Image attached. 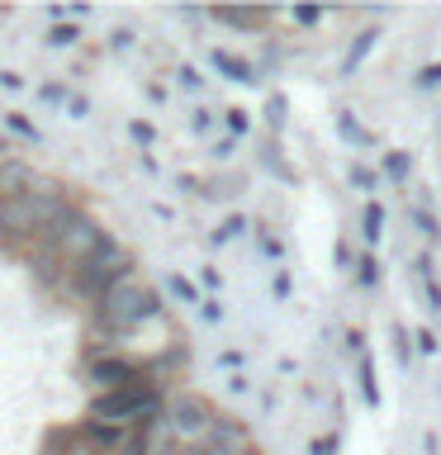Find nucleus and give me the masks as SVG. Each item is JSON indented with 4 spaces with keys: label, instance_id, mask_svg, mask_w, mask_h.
<instances>
[{
    "label": "nucleus",
    "instance_id": "obj_1",
    "mask_svg": "<svg viewBox=\"0 0 441 455\" xmlns=\"http://www.w3.org/2000/svg\"><path fill=\"white\" fill-rule=\"evenodd\" d=\"M67 209H71V199L57 180H38L28 195L0 204V251H24L28 256V247L43 237V228L52 219H62Z\"/></svg>",
    "mask_w": 441,
    "mask_h": 455
},
{
    "label": "nucleus",
    "instance_id": "obj_2",
    "mask_svg": "<svg viewBox=\"0 0 441 455\" xmlns=\"http://www.w3.org/2000/svg\"><path fill=\"white\" fill-rule=\"evenodd\" d=\"M162 313H166L162 308V294H156L148 280L128 275L124 284H114V290L91 308V327H95V337H105L100 347L114 351V341H119V337L138 332L142 323H156Z\"/></svg>",
    "mask_w": 441,
    "mask_h": 455
},
{
    "label": "nucleus",
    "instance_id": "obj_3",
    "mask_svg": "<svg viewBox=\"0 0 441 455\" xmlns=\"http://www.w3.org/2000/svg\"><path fill=\"white\" fill-rule=\"evenodd\" d=\"M162 412H166V389L152 379L128 384V389H114V394H91V403H85V418L124 427V432H138L142 422L162 418Z\"/></svg>",
    "mask_w": 441,
    "mask_h": 455
},
{
    "label": "nucleus",
    "instance_id": "obj_4",
    "mask_svg": "<svg viewBox=\"0 0 441 455\" xmlns=\"http://www.w3.org/2000/svg\"><path fill=\"white\" fill-rule=\"evenodd\" d=\"M128 275H138V270H133V251H128L119 237H105V247H100L91 261H85L76 275L67 280L62 294H71V299H81V304L95 308L100 299H105L114 284H124Z\"/></svg>",
    "mask_w": 441,
    "mask_h": 455
},
{
    "label": "nucleus",
    "instance_id": "obj_5",
    "mask_svg": "<svg viewBox=\"0 0 441 455\" xmlns=\"http://www.w3.org/2000/svg\"><path fill=\"white\" fill-rule=\"evenodd\" d=\"M166 422H171V432H176L180 446H204L213 422H219V408H213L204 394L180 389V394H166Z\"/></svg>",
    "mask_w": 441,
    "mask_h": 455
},
{
    "label": "nucleus",
    "instance_id": "obj_6",
    "mask_svg": "<svg viewBox=\"0 0 441 455\" xmlns=\"http://www.w3.org/2000/svg\"><path fill=\"white\" fill-rule=\"evenodd\" d=\"M148 361H133L124 351H105V347H91L85 355V384L95 394H114V389H128V384H148Z\"/></svg>",
    "mask_w": 441,
    "mask_h": 455
},
{
    "label": "nucleus",
    "instance_id": "obj_7",
    "mask_svg": "<svg viewBox=\"0 0 441 455\" xmlns=\"http://www.w3.org/2000/svg\"><path fill=\"white\" fill-rule=\"evenodd\" d=\"M204 455H256L247 422L219 412V422H213V432H209V441H204Z\"/></svg>",
    "mask_w": 441,
    "mask_h": 455
},
{
    "label": "nucleus",
    "instance_id": "obj_8",
    "mask_svg": "<svg viewBox=\"0 0 441 455\" xmlns=\"http://www.w3.org/2000/svg\"><path fill=\"white\" fill-rule=\"evenodd\" d=\"M38 180H43V176H38L28 162H20V156H5V162H0V204H10V199L28 195Z\"/></svg>",
    "mask_w": 441,
    "mask_h": 455
},
{
    "label": "nucleus",
    "instance_id": "obj_9",
    "mask_svg": "<svg viewBox=\"0 0 441 455\" xmlns=\"http://www.w3.org/2000/svg\"><path fill=\"white\" fill-rule=\"evenodd\" d=\"M209 67L219 71V76L237 81V85H256V81H261V71H256L247 57H233L228 48H213V52H209Z\"/></svg>",
    "mask_w": 441,
    "mask_h": 455
},
{
    "label": "nucleus",
    "instance_id": "obj_10",
    "mask_svg": "<svg viewBox=\"0 0 441 455\" xmlns=\"http://www.w3.org/2000/svg\"><path fill=\"white\" fill-rule=\"evenodd\" d=\"M81 432L95 446V455H119L124 441H128L124 427H109V422H95V418H81Z\"/></svg>",
    "mask_w": 441,
    "mask_h": 455
},
{
    "label": "nucleus",
    "instance_id": "obj_11",
    "mask_svg": "<svg viewBox=\"0 0 441 455\" xmlns=\"http://www.w3.org/2000/svg\"><path fill=\"white\" fill-rule=\"evenodd\" d=\"M375 43H380V28H361V34H356V43L347 48V57H341V76H356V71L365 67V57L375 52Z\"/></svg>",
    "mask_w": 441,
    "mask_h": 455
},
{
    "label": "nucleus",
    "instance_id": "obj_12",
    "mask_svg": "<svg viewBox=\"0 0 441 455\" xmlns=\"http://www.w3.org/2000/svg\"><path fill=\"white\" fill-rule=\"evenodd\" d=\"M209 20H219L228 28H266L276 20V10H209Z\"/></svg>",
    "mask_w": 441,
    "mask_h": 455
},
{
    "label": "nucleus",
    "instance_id": "obj_13",
    "mask_svg": "<svg viewBox=\"0 0 441 455\" xmlns=\"http://www.w3.org/2000/svg\"><path fill=\"white\" fill-rule=\"evenodd\" d=\"M242 233H252V219H247V213H228V219L209 233V247H228V242L242 237Z\"/></svg>",
    "mask_w": 441,
    "mask_h": 455
},
{
    "label": "nucleus",
    "instance_id": "obj_14",
    "mask_svg": "<svg viewBox=\"0 0 441 455\" xmlns=\"http://www.w3.org/2000/svg\"><path fill=\"white\" fill-rule=\"evenodd\" d=\"M356 384H361V398L370 408H380V379H375V361H370V351L356 361Z\"/></svg>",
    "mask_w": 441,
    "mask_h": 455
},
{
    "label": "nucleus",
    "instance_id": "obj_15",
    "mask_svg": "<svg viewBox=\"0 0 441 455\" xmlns=\"http://www.w3.org/2000/svg\"><path fill=\"white\" fill-rule=\"evenodd\" d=\"M337 133L351 142V148H375V133L356 119V114H337Z\"/></svg>",
    "mask_w": 441,
    "mask_h": 455
},
{
    "label": "nucleus",
    "instance_id": "obj_16",
    "mask_svg": "<svg viewBox=\"0 0 441 455\" xmlns=\"http://www.w3.org/2000/svg\"><path fill=\"white\" fill-rule=\"evenodd\" d=\"M380 237H384V204L370 199V204L361 209V242H365V247H375Z\"/></svg>",
    "mask_w": 441,
    "mask_h": 455
},
{
    "label": "nucleus",
    "instance_id": "obj_17",
    "mask_svg": "<svg viewBox=\"0 0 441 455\" xmlns=\"http://www.w3.org/2000/svg\"><path fill=\"white\" fill-rule=\"evenodd\" d=\"M266 124H270V133H285V124H290V100L285 95L266 100Z\"/></svg>",
    "mask_w": 441,
    "mask_h": 455
},
{
    "label": "nucleus",
    "instance_id": "obj_18",
    "mask_svg": "<svg viewBox=\"0 0 441 455\" xmlns=\"http://www.w3.org/2000/svg\"><path fill=\"white\" fill-rule=\"evenodd\" d=\"M356 284H361V290H375V284H380V261H375V251L356 256Z\"/></svg>",
    "mask_w": 441,
    "mask_h": 455
},
{
    "label": "nucleus",
    "instance_id": "obj_19",
    "mask_svg": "<svg viewBox=\"0 0 441 455\" xmlns=\"http://www.w3.org/2000/svg\"><path fill=\"white\" fill-rule=\"evenodd\" d=\"M166 290H171V294H176V299H180V304H195V308H199V304H204V299H199V290H195V284H190V280H185V275H180V270H171V275H166Z\"/></svg>",
    "mask_w": 441,
    "mask_h": 455
},
{
    "label": "nucleus",
    "instance_id": "obj_20",
    "mask_svg": "<svg viewBox=\"0 0 441 455\" xmlns=\"http://www.w3.org/2000/svg\"><path fill=\"white\" fill-rule=\"evenodd\" d=\"M76 43H81V28L76 24H52L48 28V48L62 52V48H76Z\"/></svg>",
    "mask_w": 441,
    "mask_h": 455
},
{
    "label": "nucleus",
    "instance_id": "obj_21",
    "mask_svg": "<svg viewBox=\"0 0 441 455\" xmlns=\"http://www.w3.org/2000/svg\"><path fill=\"white\" fill-rule=\"evenodd\" d=\"M256 247H261V256H270V261H276V270H280V261H285V242L270 233V228H256Z\"/></svg>",
    "mask_w": 441,
    "mask_h": 455
},
{
    "label": "nucleus",
    "instance_id": "obj_22",
    "mask_svg": "<svg viewBox=\"0 0 441 455\" xmlns=\"http://www.w3.org/2000/svg\"><path fill=\"white\" fill-rule=\"evenodd\" d=\"M242 190V176H219V180H204V199H228V195H237Z\"/></svg>",
    "mask_w": 441,
    "mask_h": 455
},
{
    "label": "nucleus",
    "instance_id": "obj_23",
    "mask_svg": "<svg viewBox=\"0 0 441 455\" xmlns=\"http://www.w3.org/2000/svg\"><path fill=\"white\" fill-rule=\"evenodd\" d=\"M413 228H418L427 242H441V223H437L432 209H413Z\"/></svg>",
    "mask_w": 441,
    "mask_h": 455
},
{
    "label": "nucleus",
    "instance_id": "obj_24",
    "mask_svg": "<svg viewBox=\"0 0 441 455\" xmlns=\"http://www.w3.org/2000/svg\"><path fill=\"white\" fill-rule=\"evenodd\" d=\"M380 171H384V176H389V180H408L413 162H408V152H389V156H384V162H380Z\"/></svg>",
    "mask_w": 441,
    "mask_h": 455
},
{
    "label": "nucleus",
    "instance_id": "obj_25",
    "mask_svg": "<svg viewBox=\"0 0 441 455\" xmlns=\"http://www.w3.org/2000/svg\"><path fill=\"white\" fill-rule=\"evenodd\" d=\"M38 100H43V105H62V109H67L71 85H62V81H43V85H38Z\"/></svg>",
    "mask_w": 441,
    "mask_h": 455
},
{
    "label": "nucleus",
    "instance_id": "obj_26",
    "mask_svg": "<svg viewBox=\"0 0 441 455\" xmlns=\"http://www.w3.org/2000/svg\"><path fill=\"white\" fill-rule=\"evenodd\" d=\"M0 119L10 124V133H20V138H28V142H43L38 124H34V119H24V114H0Z\"/></svg>",
    "mask_w": 441,
    "mask_h": 455
},
{
    "label": "nucleus",
    "instance_id": "obj_27",
    "mask_svg": "<svg viewBox=\"0 0 441 455\" xmlns=\"http://www.w3.org/2000/svg\"><path fill=\"white\" fill-rule=\"evenodd\" d=\"M290 294H294V275L290 270H276V280H270V299H276V304H290Z\"/></svg>",
    "mask_w": 441,
    "mask_h": 455
},
{
    "label": "nucleus",
    "instance_id": "obj_28",
    "mask_svg": "<svg viewBox=\"0 0 441 455\" xmlns=\"http://www.w3.org/2000/svg\"><path fill=\"white\" fill-rule=\"evenodd\" d=\"M223 128H228V138H247V128H252L247 109H223Z\"/></svg>",
    "mask_w": 441,
    "mask_h": 455
},
{
    "label": "nucleus",
    "instance_id": "obj_29",
    "mask_svg": "<svg viewBox=\"0 0 441 455\" xmlns=\"http://www.w3.org/2000/svg\"><path fill=\"white\" fill-rule=\"evenodd\" d=\"M413 351H418V355H437L441 351V337L432 332V327H418V332H413Z\"/></svg>",
    "mask_w": 441,
    "mask_h": 455
},
{
    "label": "nucleus",
    "instance_id": "obj_30",
    "mask_svg": "<svg viewBox=\"0 0 441 455\" xmlns=\"http://www.w3.org/2000/svg\"><path fill=\"white\" fill-rule=\"evenodd\" d=\"M337 451H341V436L337 432H323V436L309 441V455H337Z\"/></svg>",
    "mask_w": 441,
    "mask_h": 455
},
{
    "label": "nucleus",
    "instance_id": "obj_31",
    "mask_svg": "<svg viewBox=\"0 0 441 455\" xmlns=\"http://www.w3.org/2000/svg\"><path fill=\"white\" fill-rule=\"evenodd\" d=\"M128 138H133V142H138V148H142V152H148V148H152V142H156V128H152V124H142V119H133V124H128Z\"/></svg>",
    "mask_w": 441,
    "mask_h": 455
},
{
    "label": "nucleus",
    "instance_id": "obj_32",
    "mask_svg": "<svg viewBox=\"0 0 441 455\" xmlns=\"http://www.w3.org/2000/svg\"><path fill=\"white\" fill-rule=\"evenodd\" d=\"M394 355H398V365L413 361V332L408 327H394Z\"/></svg>",
    "mask_w": 441,
    "mask_h": 455
},
{
    "label": "nucleus",
    "instance_id": "obj_33",
    "mask_svg": "<svg viewBox=\"0 0 441 455\" xmlns=\"http://www.w3.org/2000/svg\"><path fill=\"white\" fill-rule=\"evenodd\" d=\"M290 20H294L299 28H313V24H323V10H318V5H294Z\"/></svg>",
    "mask_w": 441,
    "mask_h": 455
},
{
    "label": "nucleus",
    "instance_id": "obj_34",
    "mask_svg": "<svg viewBox=\"0 0 441 455\" xmlns=\"http://www.w3.org/2000/svg\"><path fill=\"white\" fill-rule=\"evenodd\" d=\"M418 91H441V62H427L418 71Z\"/></svg>",
    "mask_w": 441,
    "mask_h": 455
},
{
    "label": "nucleus",
    "instance_id": "obj_35",
    "mask_svg": "<svg viewBox=\"0 0 441 455\" xmlns=\"http://www.w3.org/2000/svg\"><path fill=\"white\" fill-rule=\"evenodd\" d=\"M347 176H351V185H356V190H375V171H370V166H361V162H356L351 171H347Z\"/></svg>",
    "mask_w": 441,
    "mask_h": 455
},
{
    "label": "nucleus",
    "instance_id": "obj_36",
    "mask_svg": "<svg viewBox=\"0 0 441 455\" xmlns=\"http://www.w3.org/2000/svg\"><path fill=\"white\" fill-rule=\"evenodd\" d=\"M418 280H422V299H427V308L441 313V284H437V275H418Z\"/></svg>",
    "mask_w": 441,
    "mask_h": 455
},
{
    "label": "nucleus",
    "instance_id": "obj_37",
    "mask_svg": "<svg viewBox=\"0 0 441 455\" xmlns=\"http://www.w3.org/2000/svg\"><path fill=\"white\" fill-rule=\"evenodd\" d=\"M67 119H91V100H85L81 91H71V100H67Z\"/></svg>",
    "mask_w": 441,
    "mask_h": 455
},
{
    "label": "nucleus",
    "instance_id": "obj_38",
    "mask_svg": "<svg viewBox=\"0 0 441 455\" xmlns=\"http://www.w3.org/2000/svg\"><path fill=\"white\" fill-rule=\"evenodd\" d=\"M190 133H199V138L213 133V109H195L190 114Z\"/></svg>",
    "mask_w": 441,
    "mask_h": 455
},
{
    "label": "nucleus",
    "instance_id": "obj_39",
    "mask_svg": "<svg viewBox=\"0 0 441 455\" xmlns=\"http://www.w3.org/2000/svg\"><path fill=\"white\" fill-rule=\"evenodd\" d=\"M176 81L185 85V91H204V76H199L195 67H180V71H176Z\"/></svg>",
    "mask_w": 441,
    "mask_h": 455
},
{
    "label": "nucleus",
    "instance_id": "obj_40",
    "mask_svg": "<svg viewBox=\"0 0 441 455\" xmlns=\"http://www.w3.org/2000/svg\"><path fill=\"white\" fill-rule=\"evenodd\" d=\"M199 318H204L209 327L223 323V304H219V299H204V304H199Z\"/></svg>",
    "mask_w": 441,
    "mask_h": 455
},
{
    "label": "nucleus",
    "instance_id": "obj_41",
    "mask_svg": "<svg viewBox=\"0 0 441 455\" xmlns=\"http://www.w3.org/2000/svg\"><path fill=\"white\" fill-rule=\"evenodd\" d=\"M109 48H114V52H128V48H133V28H114V34H109Z\"/></svg>",
    "mask_w": 441,
    "mask_h": 455
},
{
    "label": "nucleus",
    "instance_id": "obj_42",
    "mask_svg": "<svg viewBox=\"0 0 441 455\" xmlns=\"http://www.w3.org/2000/svg\"><path fill=\"white\" fill-rule=\"evenodd\" d=\"M209 152H213V162H228V156L237 152V138H219V142H213Z\"/></svg>",
    "mask_w": 441,
    "mask_h": 455
},
{
    "label": "nucleus",
    "instance_id": "obj_43",
    "mask_svg": "<svg viewBox=\"0 0 441 455\" xmlns=\"http://www.w3.org/2000/svg\"><path fill=\"white\" fill-rule=\"evenodd\" d=\"M0 91H24V76L20 71H0Z\"/></svg>",
    "mask_w": 441,
    "mask_h": 455
},
{
    "label": "nucleus",
    "instance_id": "obj_44",
    "mask_svg": "<svg viewBox=\"0 0 441 455\" xmlns=\"http://www.w3.org/2000/svg\"><path fill=\"white\" fill-rule=\"evenodd\" d=\"M219 365L223 370H242V351H219Z\"/></svg>",
    "mask_w": 441,
    "mask_h": 455
},
{
    "label": "nucleus",
    "instance_id": "obj_45",
    "mask_svg": "<svg viewBox=\"0 0 441 455\" xmlns=\"http://www.w3.org/2000/svg\"><path fill=\"white\" fill-rule=\"evenodd\" d=\"M228 394H252V379L247 375H233V379H228Z\"/></svg>",
    "mask_w": 441,
    "mask_h": 455
},
{
    "label": "nucleus",
    "instance_id": "obj_46",
    "mask_svg": "<svg viewBox=\"0 0 441 455\" xmlns=\"http://www.w3.org/2000/svg\"><path fill=\"white\" fill-rule=\"evenodd\" d=\"M204 284H209V290H219V284H223V275H219L213 266H204Z\"/></svg>",
    "mask_w": 441,
    "mask_h": 455
},
{
    "label": "nucleus",
    "instance_id": "obj_47",
    "mask_svg": "<svg viewBox=\"0 0 441 455\" xmlns=\"http://www.w3.org/2000/svg\"><path fill=\"white\" fill-rule=\"evenodd\" d=\"M5 156H10V148H5V142H0V162H5Z\"/></svg>",
    "mask_w": 441,
    "mask_h": 455
},
{
    "label": "nucleus",
    "instance_id": "obj_48",
    "mask_svg": "<svg viewBox=\"0 0 441 455\" xmlns=\"http://www.w3.org/2000/svg\"><path fill=\"white\" fill-rule=\"evenodd\" d=\"M256 455H261V451H256Z\"/></svg>",
    "mask_w": 441,
    "mask_h": 455
}]
</instances>
